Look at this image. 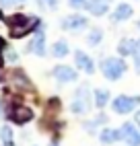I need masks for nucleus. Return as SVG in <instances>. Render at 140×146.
Masks as SVG:
<instances>
[{
  "mask_svg": "<svg viewBox=\"0 0 140 146\" xmlns=\"http://www.w3.org/2000/svg\"><path fill=\"white\" fill-rule=\"evenodd\" d=\"M126 70H128V66H126V62L122 58L111 56V58H105L101 62V72H103V76L107 80H119L126 74Z\"/></svg>",
  "mask_w": 140,
  "mask_h": 146,
  "instance_id": "f257e3e1",
  "label": "nucleus"
},
{
  "mask_svg": "<svg viewBox=\"0 0 140 146\" xmlns=\"http://www.w3.org/2000/svg\"><path fill=\"white\" fill-rule=\"evenodd\" d=\"M8 25H11V33L13 37H23L25 33H29L33 27H37V19L35 17H23L17 15L8 19Z\"/></svg>",
  "mask_w": 140,
  "mask_h": 146,
  "instance_id": "f03ea898",
  "label": "nucleus"
},
{
  "mask_svg": "<svg viewBox=\"0 0 140 146\" xmlns=\"http://www.w3.org/2000/svg\"><path fill=\"white\" fill-rule=\"evenodd\" d=\"M138 105H140V97H136V95H132V97H130V95H119V97H115L113 103H111L113 111L119 113V115H126L130 111H134Z\"/></svg>",
  "mask_w": 140,
  "mask_h": 146,
  "instance_id": "7ed1b4c3",
  "label": "nucleus"
},
{
  "mask_svg": "<svg viewBox=\"0 0 140 146\" xmlns=\"http://www.w3.org/2000/svg\"><path fill=\"white\" fill-rule=\"evenodd\" d=\"M70 109H72L76 115L78 113H87L91 109V99H89V89L87 86H81V89H76V95H74V101L70 105Z\"/></svg>",
  "mask_w": 140,
  "mask_h": 146,
  "instance_id": "20e7f679",
  "label": "nucleus"
},
{
  "mask_svg": "<svg viewBox=\"0 0 140 146\" xmlns=\"http://www.w3.org/2000/svg\"><path fill=\"white\" fill-rule=\"evenodd\" d=\"M119 132H122V140H126L132 146H140V130L136 123H124Z\"/></svg>",
  "mask_w": 140,
  "mask_h": 146,
  "instance_id": "39448f33",
  "label": "nucleus"
},
{
  "mask_svg": "<svg viewBox=\"0 0 140 146\" xmlns=\"http://www.w3.org/2000/svg\"><path fill=\"white\" fill-rule=\"evenodd\" d=\"M85 27H87V19L81 15H70L62 19V29H66V31H78V29H85Z\"/></svg>",
  "mask_w": 140,
  "mask_h": 146,
  "instance_id": "423d86ee",
  "label": "nucleus"
},
{
  "mask_svg": "<svg viewBox=\"0 0 140 146\" xmlns=\"http://www.w3.org/2000/svg\"><path fill=\"white\" fill-rule=\"evenodd\" d=\"M54 76L58 78V82H74L76 80V70H72L70 66H56Z\"/></svg>",
  "mask_w": 140,
  "mask_h": 146,
  "instance_id": "0eeeda50",
  "label": "nucleus"
},
{
  "mask_svg": "<svg viewBox=\"0 0 140 146\" xmlns=\"http://www.w3.org/2000/svg\"><path fill=\"white\" fill-rule=\"evenodd\" d=\"M74 60H76V66L81 68L83 72H87V74H93V72H95V62H93L85 52L78 50V52L74 54Z\"/></svg>",
  "mask_w": 140,
  "mask_h": 146,
  "instance_id": "6e6552de",
  "label": "nucleus"
},
{
  "mask_svg": "<svg viewBox=\"0 0 140 146\" xmlns=\"http://www.w3.org/2000/svg\"><path fill=\"white\" fill-rule=\"evenodd\" d=\"M109 2H111V0H89V2L85 4V8H87V11L91 13V15L101 17V15H105V13H107Z\"/></svg>",
  "mask_w": 140,
  "mask_h": 146,
  "instance_id": "1a4fd4ad",
  "label": "nucleus"
},
{
  "mask_svg": "<svg viewBox=\"0 0 140 146\" xmlns=\"http://www.w3.org/2000/svg\"><path fill=\"white\" fill-rule=\"evenodd\" d=\"M11 117H13V121H17V123H27L29 119L33 117V111L29 109V107H23V105H17L15 109L11 111Z\"/></svg>",
  "mask_w": 140,
  "mask_h": 146,
  "instance_id": "9d476101",
  "label": "nucleus"
},
{
  "mask_svg": "<svg viewBox=\"0 0 140 146\" xmlns=\"http://www.w3.org/2000/svg\"><path fill=\"white\" fill-rule=\"evenodd\" d=\"M29 50H31L35 56H45V37H43V31H37V35L31 39V43H29Z\"/></svg>",
  "mask_w": 140,
  "mask_h": 146,
  "instance_id": "9b49d317",
  "label": "nucleus"
},
{
  "mask_svg": "<svg viewBox=\"0 0 140 146\" xmlns=\"http://www.w3.org/2000/svg\"><path fill=\"white\" fill-rule=\"evenodd\" d=\"M130 17H132V6L126 4V2H122V4L115 6V11H113V15H111V21L119 23V21H126V19H130Z\"/></svg>",
  "mask_w": 140,
  "mask_h": 146,
  "instance_id": "f8f14e48",
  "label": "nucleus"
},
{
  "mask_svg": "<svg viewBox=\"0 0 140 146\" xmlns=\"http://www.w3.org/2000/svg\"><path fill=\"white\" fill-rule=\"evenodd\" d=\"M99 140H101L103 144H113L117 140H122V132L113 130V128H105L101 134H99Z\"/></svg>",
  "mask_w": 140,
  "mask_h": 146,
  "instance_id": "ddd939ff",
  "label": "nucleus"
},
{
  "mask_svg": "<svg viewBox=\"0 0 140 146\" xmlns=\"http://www.w3.org/2000/svg\"><path fill=\"white\" fill-rule=\"evenodd\" d=\"M134 50H136V39H130V37H124V39L119 41V45H117V52L122 56L134 54Z\"/></svg>",
  "mask_w": 140,
  "mask_h": 146,
  "instance_id": "4468645a",
  "label": "nucleus"
},
{
  "mask_svg": "<svg viewBox=\"0 0 140 146\" xmlns=\"http://www.w3.org/2000/svg\"><path fill=\"white\" fill-rule=\"evenodd\" d=\"M93 101H95V105L101 109V107H105L107 103H109V91L107 89H97L95 93H93Z\"/></svg>",
  "mask_w": 140,
  "mask_h": 146,
  "instance_id": "2eb2a0df",
  "label": "nucleus"
},
{
  "mask_svg": "<svg viewBox=\"0 0 140 146\" xmlns=\"http://www.w3.org/2000/svg\"><path fill=\"white\" fill-rule=\"evenodd\" d=\"M52 54H54L56 58L68 56V43H66V41H56V43L52 45Z\"/></svg>",
  "mask_w": 140,
  "mask_h": 146,
  "instance_id": "dca6fc26",
  "label": "nucleus"
},
{
  "mask_svg": "<svg viewBox=\"0 0 140 146\" xmlns=\"http://www.w3.org/2000/svg\"><path fill=\"white\" fill-rule=\"evenodd\" d=\"M101 39H103V31L101 29H91L89 31V37H87V41H89V45H97V43H101Z\"/></svg>",
  "mask_w": 140,
  "mask_h": 146,
  "instance_id": "f3484780",
  "label": "nucleus"
},
{
  "mask_svg": "<svg viewBox=\"0 0 140 146\" xmlns=\"http://www.w3.org/2000/svg\"><path fill=\"white\" fill-rule=\"evenodd\" d=\"M0 138H2V142L6 144V146H13V132H11V128H0Z\"/></svg>",
  "mask_w": 140,
  "mask_h": 146,
  "instance_id": "a211bd4d",
  "label": "nucleus"
},
{
  "mask_svg": "<svg viewBox=\"0 0 140 146\" xmlns=\"http://www.w3.org/2000/svg\"><path fill=\"white\" fill-rule=\"evenodd\" d=\"M134 64H136V72L140 74V39H136V50H134Z\"/></svg>",
  "mask_w": 140,
  "mask_h": 146,
  "instance_id": "6ab92c4d",
  "label": "nucleus"
},
{
  "mask_svg": "<svg viewBox=\"0 0 140 146\" xmlns=\"http://www.w3.org/2000/svg\"><path fill=\"white\" fill-rule=\"evenodd\" d=\"M25 0H0V4L2 6H15V4H21Z\"/></svg>",
  "mask_w": 140,
  "mask_h": 146,
  "instance_id": "aec40b11",
  "label": "nucleus"
},
{
  "mask_svg": "<svg viewBox=\"0 0 140 146\" xmlns=\"http://www.w3.org/2000/svg\"><path fill=\"white\" fill-rule=\"evenodd\" d=\"M70 2V6H74V8H81V6H85L89 0H68Z\"/></svg>",
  "mask_w": 140,
  "mask_h": 146,
  "instance_id": "412c9836",
  "label": "nucleus"
},
{
  "mask_svg": "<svg viewBox=\"0 0 140 146\" xmlns=\"http://www.w3.org/2000/svg\"><path fill=\"white\" fill-rule=\"evenodd\" d=\"M6 58H8L11 62H17V60H19V56H17L15 50H8V52H6Z\"/></svg>",
  "mask_w": 140,
  "mask_h": 146,
  "instance_id": "4be33fe9",
  "label": "nucleus"
},
{
  "mask_svg": "<svg viewBox=\"0 0 140 146\" xmlns=\"http://www.w3.org/2000/svg\"><path fill=\"white\" fill-rule=\"evenodd\" d=\"M47 6L49 8H56L58 6V0H47Z\"/></svg>",
  "mask_w": 140,
  "mask_h": 146,
  "instance_id": "5701e85b",
  "label": "nucleus"
},
{
  "mask_svg": "<svg viewBox=\"0 0 140 146\" xmlns=\"http://www.w3.org/2000/svg\"><path fill=\"white\" fill-rule=\"evenodd\" d=\"M136 121H138V123H140V111H138V113H136Z\"/></svg>",
  "mask_w": 140,
  "mask_h": 146,
  "instance_id": "b1692460",
  "label": "nucleus"
},
{
  "mask_svg": "<svg viewBox=\"0 0 140 146\" xmlns=\"http://www.w3.org/2000/svg\"><path fill=\"white\" fill-rule=\"evenodd\" d=\"M0 47H2V39H0Z\"/></svg>",
  "mask_w": 140,
  "mask_h": 146,
  "instance_id": "393cba45",
  "label": "nucleus"
},
{
  "mask_svg": "<svg viewBox=\"0 0 140 146\" xmlns=\"http://www.w3.org/2000/svg\"><path fill=\"white\" fill-rule=\"evenodd\" d=\"M138 29H140V21H138Z\"/></svg>",
  "mask_w": 140,
  "mask_h": 146,
  "instance_id": "a878e982",
  "label": "nucleus"
},
{
  "mask_svg": "<svg viewBox=\"0 0 140 146\" xmlns=\"http://www.w3.org/2000/svg\"><path fill=\"white\" fill-rule=\"evenodd\" d=\"M0 62H2V58H0Z\"/></svg>",
  "mask_w": 140,
  "mask_h": 146,
  "instance_id": "bb28decb",
  "label": "nucleus"
},
{
  "mask_svg": "<svg viewBox=\"0 0 140 146\" xmlns=\"http://www.w3.org/2000/svg\"><path fill=\"white\" fill-rule=\"evenodd\" d=\"M52 146H56V144H52Z\"/></svg>",
  "mask_w": 140,
  "mask_h": 146,
  "instance_id": "cd10ccee",
  "label": "nucleus"
}]
</instances>
